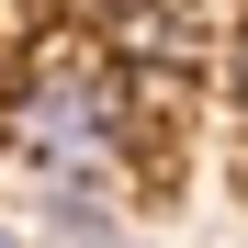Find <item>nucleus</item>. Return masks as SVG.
Masks as SVG:
<instances>
[{
	"label": "nucleus",
	"mask_w": 248,
	"mask_h": 248,
	"mask_svg": "<svg viewBox=\"0 0 248 248\" xmlns=\"http://www.w3.org/2000/svg\"><path fill=\"white\" fill-rule=\"evenodd\" d=\"M0 147H12L23 170L91 192V181H113L124 158H136V91H124L113 68H46V79H23V91L0 102Z\"/></svg>",
	"instance_id": "nucleus-1"
},
{
	"label": "nucleus",
	"mask_w": 248,
	"mask_h": 248,
	"mask_svg": "<svg viewBox=\"0 0 248 248\" xmlns=\"http://www.w3.org/2000/svg\"><path fill=\"white\" fill-rule=\"evenodd\" d=\"M57 237H68V248H124V237H113V215H102L91 192H68V203H57Z\"/></svg>",
	"instance_id": "nucleus-2"
},
{
	"label": "nucleus",
	"mask_w": 248,
	"mask_h": 248,
	"mask_svg": "<svg viewBox=\"0 0 248 248\" xmlns=\"http://www.w3.org/2000/svg\"><path fill=\"white\" fill-rule=\"evenodd\" d=\"M226 102L248 113V34H237V46H226Z\"/></svg>",
	"instance_id": "nucleus-3"
},
{
	"label": "nucleus",
	"mask_w": 248,
	"mask_h": 248,
	"mask_svg": "<svg viewBox=\"0 0 248 248\" xmlns=\"http://www.w3.org/2000/svg\"><path fill=\"white\" fill-rule=\"evenodd\" d=\"M0 248H12V237H0Z\"/></svg>",
	"instance_id": "nucleus-4"
}]
</instances>
